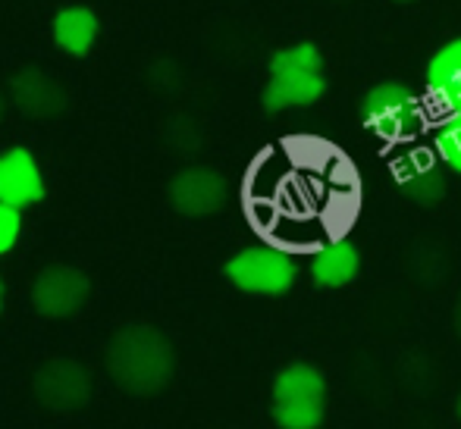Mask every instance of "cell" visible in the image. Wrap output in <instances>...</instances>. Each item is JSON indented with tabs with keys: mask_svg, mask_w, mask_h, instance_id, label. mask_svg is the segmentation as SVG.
Wrapping results in <instances>:
<instances>
[{
	"mask_svg": "<svg viewBox=\"0 0 461 429\" xmlns=\"http://www.w3.org/2000/svg\"><path fill=\"white\" fill-rule=\"evenodd\" d=\"M113 386H120L132 398H151L170 386L176 373V351L173 342L151 323H126L107 342L104 351Z\"/></svg>",
	"mask_w": 461,
	"mask_h": 429,
	"instance_id": "6da1fadb",
	"label": "cell"
},
{
	"mask_svg": "<svg viewBox=\"0 0 461 429\" xmlns=\"http://www.w3.org/2000/svg\"><path fill=\"white\" fill-rule=\"evenodd\" d=\"M276 429H321L327 420V376L308 361L285 363L270 386Z\"/></svg>",
	"mask_w": 461,
	"mask_h": 429,
	"instance_id": "7a4b0ae2",
	"label": "cell"
},
{
	"mask_svg": "<svg viewBox=\"0 0 461 429\" xmlns=\"http://www.w3.org/2000/svg\"><path fill=\"white\" fill-rule=\"evenodd\" d=\"M361 126L380 141H408L424 126V103L399 79H383L365 91L358 103Z\"/></svg>",
	"mask_w": 461,
	"mask_h": 429,
	"instance_id": "3957f363",
	"label": "cell"
},
{
	"mask_svg": "<svg viewBox=\"0 0 461 429\" xmlns=\"http://www.w3.org/2000/svg\"><path fill=\"white\" fill-rule=\"evenodd\" d=\"M232 289L255 298H283L298 282V260L276 245H249L223 264Z\"/></svg>",
	"mask_w": 461,
	"mask_h": 429,
	"instance_id": "277c9868",
	"label": "cell"
},
{
	"mask_svg": "<svg viewBox=\"0 0 461 429\" xmlns=\"http://www.w3.org/2000/svg\"><path fill=\"white\" fill-rule=\"evenodd\" d=\"M32 392H35L38 405L48 411L73 414L95 398V380L86 363H79L76 357H54L38 367Z\"/></svg>",
	"mask_w": 461,
	"mask_h": 429,
	"instance_id": "5b68a950",
	"label": "cell"
},
{
	"mask_svg": "<svg viewBox=\"0 0 461 429\" xmlns=\"http://www.w3.org/2000/svg\"><path fill=\"white\" fill-rule=\"evenodd\" d=\"M92 298V279L79 266L50 264L32 282V308L48 320H67L76 317Z\"/></svg>",
	"mask_w": 461,
	"mask_h": 429,
	"instance_id": "8992f818",
	"label": "cell"
},
{
	"mask_svg": "<svg viewBox=\"0 0 461 429\" xmlns=\"http://www.w3.org/2000/svg\"><path fill=\"white\" fill-rule=\"evenodd\" d=\"M232 198L230 179L213 166H185L167 185V201L179 217L204 219L226 210Z\"/></svg>",
	"mask_w": 461,
	"mask_h": 429,
	"instance_id": "52a82bcc",
	"label": "cell"
},
{
	"mask_svg": "<svg viewBox=\"0 0 461 429\" xmlns=\"http://www.w3.org/2000/svg\"><path fill=\"white\" fill-rule=\"evenodd\" d=\"M393 182L402 194H405L411 204L424 207H439L449 192V182H446V166L437 157V151L430 147H408L399 157L393 160Z\"/></svg>",
	"mask_w": 461,
	"mask_h": 429,
	"instance_id": "ba28073f",
	"label": "cell"
},
{
	"mask_svg": "<svg viewBox=\"0 0 461 429\" xmlns=\"http://www.w3.org/2000/svg\"><path fill=\"white\" fill-rule=\"evenodd\" d=\"M10 101L35 122L57 120L69 110V91L41 67H23L10 76Z\"/></svg>",
	"mask_w": 461,
	"mask_h": 429,
	"instance_id": "9c48e42d",
	"label": "cell"
},
{
	"mask_svg": "<svg viewBox=\"0 0 461 429\" xmlns=\"http://www.w3.org/2000/svg\"><path fill=\"white\" fill-rule=\"evenodd\" d=\"M44 194H48L44 173L29 147L16 145L0 151V204L25 210V207L44 201Z\"/></svg>",
	"mask_w": 461,
	"mask_h": 429,
	"instance_id": "30bf717a",
	"label": "cell"
},
{
	"mask_svg": "<svg viewBox=\"0 0 461 429\" xmlns=\"http://www.w3.org/2000/svg\"><path fill=\"white\" fill-rule=\"evenodd\" d=\"M308 276L317 289H327V291L346 289V285H352L361 276V248L346 236L330 238V242H323L311 255Z\"/></svg>",
	"mask_w": 461,
	"mask_h": 429,
	"instance_id": "8fae6325",
	"label": "cell"
},
{
	"mask_svg": "<svg viewBox=\"0 0 461 429\" xmlns=\"http://www.w3.org/2000/svg\"><path fill=\"white\" fill-rule=\"evenodd\" d=\"M427 94L446 113H461V35L433 50L424 69Z\"/></svg>",
	"mask_w": 461,
	"mask_h": 429,
	"instance_id": "7c38bea8",
	"label": "cell"
},
{
	"mask_svg": "<svg viewBox=\"0 0 461 429\" xmlns=\"http://www.w3.org/2000/svg\"><path fill=\"white\" fill-rule=\"evenodd\" d=\"M327 94L323 73H270L267 85L261 91V107L267 113H285V110L314 107Z\"/></svg>",
	"mask_w": 461,
	"mask_h": 429,
	"instance_id": "4fadbf2b",
	"label": "cell"
},
{
	"mask_svg": "<svg viewBox=\"0 0 461 429\" xmlns=\"http://www.w3.org/2000/svg\"><path fill=\"white\" fill-rule=\"evenodd\" d=\"M97 35H101V19H97V13L92 6H82V4L57 10L54 22H50V38H54V44L63 54L76 57V60L92 54Z\"/></svg>",
	"mask_w": 461,
	"mask_h": 429,
	"instance_id": "5bb4252c",
	"label": "cell"
},
{
	"mask_svg": "<svg viewBox=\"0 0 461 429\" xmlns=\"http://www.w3.org/2000/svg\"><path fill=\"white\" fill-rule=\"evenodd\" d=\"M267 69L270 73H323V54L317 44L298 41L289 44V48L274 50Z\"/></svg>",
	"mask_w": 461,
	"mask_h": 429,
	"instance_id": "9a60e30c",
	"label": "cell"
},
{
	"mask_svg": "<svg viewBox=\"0 0 461 429\" xmlns=\"http://www.w3.org/2000/svg\"><path fill=\"white\" fill-rule=\"evenodd\" d=\"M433 151L449 173L461 175V113H446L433 132Z\"/></svg>",
	"mask_w": 461,
	"mask_h": 429,
	"instance_id": "2e32d148",
	"label": "cell"
},
{
	"mask_svg": "<svg viewBox=\"0 0 461 429\" xmlns=\"http://www.w3.org/2000/svg\"><path fill=\"white\" fill-rule=\"evenodd\" d=\"M167 141H170L173 151L194 154L201 147V141H204V135H201V129L194 126L188 116H176V120H170V126H167Z\"/></svg>",
	"mask_w": 461,
	"mask_h": 429,
	"instance_id": "e0dca14e",
	"label": "cell"
},
{
	"mask_svg": "<svg viewBox=\"0 0 461 429\" xmlns=\"http://www.w3.org/2000/svg\"><path fill=\"white\" fill-rule=\"evenodd\" d=\"M19 236H23V210L10 204H0V257H6L16 248Z\"/></svg>",
	"mask_w": 461,
	"mask_h": 429,
	"instance_id": "ac0fdd59",
	"label": "cell"
},
{
	"mask_svg": "<svg viewBox=\"0 0 461 429\" xmlns=\"http://www.w3.org/2000/svg\"><path fill=\"white\" fill-rule=\"evenodd\" d=\"M452 320H456V333H458V339H461V298H458V304H456V317H452Z\"/></svg>",
	"mask_w": 461,
	"mask_h": 429,
	"instance_id": "d6986e66",
	"label": "cell"
},
{
	"mask_svg": "<svg viewBox=\"0 0 461 429\" xmlns=\"http://www.w3.org/2000/svg\"><path fill=\"white\" fill-rule=\"evenodd\" d=\"M4 116H6V94L0 91V122H4Z\"/></svg>",
	"mask_w": 461,
	"mask_h": 429,
	"instance_id": "ffe728a7",
	"label": "cell"
},
{
	"mask_svg": "<svg viewBox=\"0 0 461 429\" xmlns=\"http://www.w3.org/2000/svg\"><path fill=\"white\" fill-rule=\"evenodd\" d=\"M4 301H6V285H4V279H0V310H4Z\"/></svg>",
	"mask_w": 461,
	"mask_h": 429,
	"instance_id": "44dd1931",
	"label": "cell"
},
{
	"mask_svg": "<svg viewBox=\"0 0 461 429\" xmlns=\"http://www.w3.org/2000/svg\"><path fill=\"white\" fill-rule=\"evenodd\" d=\"M456 417H458V424H461V392H458V398H456Z\"/></svg>",
	"mask_w": 461,
	"mask_h": 429,
	"instance_id": "7402d4cb",
	"label": "cell"
},
{
	"mask_svg": "<svg viewBox=\"0 0 461 429\" xmlns=\"http://www.w3.org/2000/svg\"><path fill=\"white\" fill-rule=\"evenodd\" d=\"M393 4H414V0H393Z\"/></svg>",
	"mask_w": 461,
	"mask_h": 429,
	"instance_id": "603a6c76",
	"label": "cell"
}]
</instances>
